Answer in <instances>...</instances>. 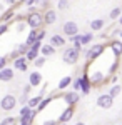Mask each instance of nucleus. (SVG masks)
I'll use <instances>...</instances> for the list:
<instances>
[{
  "instance_id": "nucleus-31",
  "label": "nucleus",
  "mask_w": 122,
  "mask_h": 125,
  "mask_svg": "<svg viewBox=\"0 0 122 125\" xmlns=\"http://www.w3.org/2000/svg\"><path fill=\"white\" fill-rule=\"evenodd\" d=\"M2 19H3V23H7L9 20H12V19H13V12H12V10H9V12H5V13L2 15Z\"/></svg>"
},
{
  "instance_id": "nucleus-38",
  "label": "nucleus",
  "mask_w": 122,
  "mask_h": 125,
  "mask_svg": "<svg viewBox=\"0 0 122 125\" xmlns=\"http://www.w3.org/2000/svg\"><path fill=\"white\" fill-rule=\"evenodd\" d=\"M117 67H119V63H117V60H115L112 65H110V73H115V72H117Z\"/></svg>"
},
{
  "instance_id": "nucleus-23",
  "label": "nucleus",
  "mask_w": 122,
  "mask_h": 125,
  "mask_svg": "<svg viewBox=\"0 0 122 125\" xmlns=\"http://www.w3.org/2000/svg\"><path fill=\"white\" fill-rule=\"evenodd\" d=\"M109 17H110V20H117L122 17V9L121 7H115V9L110 10V13H109Z\"/></svg>"
},
{
  "instance_id": "nucleus-10",
  "label": "nucleus",
  "mask_w": 122,
  "mask_h": 125,
  "mask_svg": "<svg viewBox=\"0 0 122 125\" xmlns=\"http://www.w3.org/2000/svg\"><path fill=\"white\" fill-rule=\"evenodd\" d=\"M28 68V60L27 57H20L13 62V70H19V72H27Z\"/></svg>"
},
{
  "instance_id": "nucleus-51",
  "label": "nucleus",
  "mask_w": 122,
  "mask_h": 125,
  "mask_svg": "<svg viewBox=\"0 0 122 125\" xmlns=\"http://www.w3.org/2000/svg\"><path fill=\"white\" fill-rule=\"evenodd\" d=\"M121 60H122V57H121Z\"/></svg>"
},
{
  "instance_id": "nucleus-35",
  "label": "nucleus",
  "mask_w": 122,
  "mask_h": 125,
  "mask_svg": "<svg viewBox=\"0 0 122 125\" xmlns=\"http://www.w3.org/2000/svg\"><path fill=\"white\" fill-rule=\"evenodd\" d=\"M28 95L27 94H22V97H20V104H24V105H28Z\"/></svg>"
},
{
  "instance_id": "nucleus-48",
  "label": "nucleus",
  "mask_w": 122,
  "mask_h": 125,
  "mask_svg": "<svg viewBox=\"0 0 122 125\" xmlns=\"http://www.w3.org/2000/svg\"><path fill=\"white\" fill-rule=\"evenodd\" d=\"M119 25H121V27H122V17H121V19H119Z\"/></svg>"
},
{
  "instance_id": "nucleus-4",
  "label": "nucleus",
  "mask_w": 122,
  "mask_h": 125,
  "mask_svg": "<svg viewBox=\"0 0 122 125\" xmlns=\"http://www.w3.org/2000/svg\"><path fill=\"white\" fill-rule=\"evenodd\" d=\"M62 32H64L65 37L72 39L75 35H79V25L75 23L74 20H69V22H65V23L62 25Z\"/></svg>"
},
{
  "instance_id": "nucleus-50",
  "label": "nucleus",
  "mask_w": 122,
  "mask_h": 125,
  "mask_svg": "<svg viewBox=\"0 0 122 125\" xmlns=\"http://www.w3.org/2000/svg\"><path fill=\"white\" fill-rule=\"evenodd\" d=\"M59 125H67V124H59Z\"/></svg>"
},
{
  "instance_id": "nucleus-27",
  "label": "nucleus",
  "mask_w": 122,
  "mask_h": 125,
  "mask_svg": "<svg viewBox=\"0 0 122 125\" xmlns=\"http://www.w3.org/2000/svg\"><path fill=\"white\" fill-rule=\"evenodd\" d=\"M34 108H30L28 105H24L22 108H20V118H24V117H27V115H30V112H32Z\"/></svg>"
},
{
  "instance_id": "nucleus-47",
  "label": "nucleus",
  "mask_w": 122,
  "mask_h": 125,
  "mask_svg": "<svg viewBox=\"0 0 122 125\" xmlns=\"http://www.w3.org/2000/svg\"><path fill=\"white\" fill-rule=\"evenodd\" d=\"M74 125H85L84 122H77V124H74Z\"/></svg>"
},
{
  "instance_id": "nucleus-46",
  "label": "nucleus",
  "mask_w": 122,
  "mask_h": 125,
  "mask_svg": "<svg viewBox=\"0 0 122 125\" xmlns=\"http://www.w3.org/2000/svg\"><path fill=\"white\" fill-rule=\"evenodd\" d=\"M110 82H112L114 85H117V83H115V82H117V77H115V75H112V78H110Z\"/></svg>"
},
{
  "instance_id": "nucleus-24",
  "label": "nucleus",
  "mask_w": 122,
  "mask_h": 125,
  "mask_svg": "<svg viewBox=\"0 0 122 125\" xmlns=\"http://www.w3.org/2000/svg\"><path fill=\"white\" fill-rule=\"evenodd\" d=\"M70 42L74 43V47L77 48V50H80V48H82V35H80V33H79V35H75V37H72Z\"/></svg>"
},
{
  "instance_id": "nucleus-13",
  "label": "nucleus",
  "mask_w": 122,
  "mask_h": 125,
  "mask_svg": "<svg viewBox=\"0 0 122 125\" xmlns=\"http://www.w3.org/2000/svg\"><path fill=\"white\" fill-rule=\"evenodd\" d=\"M13 67H7L3 68L2 72H0V80L2 82H10V80H13Z\"/></svg>"
},
{
  "instance_id": "nucleus-11",
  "label": "nucleus",
  "mask_w": 122,
  "mask_h": 125,
  "mask_svg": "<svg viewBox=\"0 0 122 125\" xmlns=\"http://www.w3.org/2000/svg\"><path fill=\"white\" fill-rule=\"evenodd\" d=\"M57 20V13L54 9H49L44 12V22H45V25H52V23H55Z\"/></svg>"
},
{
  "instance_id": "nucleus-6",
  "label": "nucleus",
  "mask_w": 122,
  "mask_h": 125,
  "mask_svg": "<svg viewBox=\"0 0 122 125\" xmlns=\"http://www.w3.org/2000/svg\"><path fill=\"white\" fill-rule=\"evenodd\" d=\"M112 105H114V98L110 97V94H102V95L97 97V107L99 108L107 110V108H110Z\"/></svg>"
},
{
  "instance_id": "nucleus-19",
  "label": "nucleus",
  "mask_w": 122,
  "mask_h": 125,
  "mask_svg": "<svg viewBox=\"0 0 122 125\" xmlns=\"http://www.w3.org/2000/svg\"><path fill=\"white\" fill-rule=\"evenodd\" d=\"M45 97L44 95H37V97H32L30 100H28V107L30 108H34V110H37V107L42 104V100H44Z\"/></svg>"
},
{
  "instance_id": "nucleus-26",
  "label": "nucleus",
  "mask_w": 122,
  "mask_h": 125,
  "mask_svg": "<svg viewBox=\"0 0 122 125\" xmlns=\"http://www.w3.org/2000/svg\"><path fill=\"white\" fill-rule=\"evenodd\" d=\"M50 102H52V97H45V98L42 100V104L37 107V112H42V110H44V108H45V107H47Z\"/></svg>"
},
{
  "instance_id": "nucleus-2",
  "label": "nucleus",
  "mask_w": 122,
  "mask_h": 125,
  "mask_svg": "<svg viewBox=\"0 0 122 125\" xmlns=\"http://www.w3.org/2000/svg\"><path fill=\"white\" fill-rule=\"evenodd\" d=\"M62 58H64L65 63L74 65V63L79 62V58H80V50H77L75 47H67L65 52H64V55H62Z\"/></svg>"
},
{
  "instance_id": "nucleus-37",
  "label": "nucleus",
  "mask_w": 122,
  "mask_h": 125,
  "mask_svg": "<svg viewBox=\"0 0 122 125\" xmlns=\"http://www.w3.org/2000/svg\"><path fill=\"white\" fill-rule=\"evenodd\" d=\"M9 30V23H0V35H3Z\"/></svg>"
},
{
  "instance_id": "nucleus-41",
  "label": "nucleus",
  "mask_w": 122,
  "mask_h": 125,
  "mask_svg": "<svg viewBox=\"0 0 122 125\" xmlns=\"http://www.w3.org/2000/svg\"><path fill=\"white\" fill-rule=\"evenodd\" d=\"M42 125H59V122H55V120H45Z\"/></svg>"
},
{
  "instance_id": "nucleus-45",
  "label": "nucleus",
  "mask_w": 122,
  "mask_h": 125,
  "mask_svg": "<svg viewBox=\"0 0 122 125\" xmlns=\"http://www.w3.org/2000/svg\"><path fill=\"white\" fill-rule=\"evenodd\" d=\"M40 7H42V9H47L49 3H47V2H42V3H40ZM47 10H49V9H47Z\"/></svg>"
},
{
  "instance_id": "nucleus-30",
  "label": "nucleus",
  "mask_w": 122,
  "mask_h": 125,
  "mask_svg": "<svg viewBox=\"0 0 122 125\" xmlns=\"http://www.w3.org/2000/svg\"><path fill=\"white\" fill-rule=\"evenodd\" d=\"M0 125H15V118H13V117H5V118L0 122Z\"/></svg>"
},
{
  "instance_id": "nucleus-20",
  "label": "nucleus",
  "mask_w": 122,
  "mask_h": 125,
  "mask_svg": "<svg viewBox=\"0 0 122 125\" xmlns=\"http://www.w3.org/2000/svg\"><path fill=\"white\" fill-rule=\"evenodd\" d=\"M25 57H27L28 62H35V60H37V58L40 57V50H37V48H32V47H30Z\"/></svg>"
},
{
  "instance_id": "nucleus-17",
  "label": "nucleus",
  "mask_w": 122,
  "mask_h": 125,
  "mask_svg": "<svg viewBox=\"0 0 122 125\" xmlns=\"http://www.w3.org/2000/svg\"><path fill=\"white\" fill-rule=\"evenodd\" d=\"M37 39H38V30H30V32H28V35H27L25 43H27L28 47H32V45L37 42Z\"/></svg>"
},
{
  "instance_id": "nucleus-33",
  "label": "nucleus",
  "mask_w": 122,
  "mask_h": 125,
  "mask_svg": "<svg viewBox=\"0 0 122 125\" xmlns=\"http://www.w3.org/2000/svg\"><path fill=\"white\" fill-rule=\"evenodd\" d=\"M57 7H59L60 10H67L69 9V2H67V0H60V2L57 3Z\"/></svg>"
},
{
  "instance_id": "nucleus-3",
  "label": "nucleus",
  "mask_w": 122,
  "mask_h": 125,
  "mask_svg": "<svg viewBox=\"0 0 122 125\" xmlns=\"http://www.w3.org/2000/svg\"><path fill=\"white\" fill-rule=\"evenodd\" d=\"M15 105H17V98L12 95V94L5 95L0 100V108H2L3 112H12V110L15 108Z\"/></svg>"
},
{
  "instance_id": "nucleus-36",
  "label": "nucleus",
  "mask_w": 122,
  "mask_h": 125,
  "mask_svg": "<svg viewBox=\"0 0 122 125\" xmlns=\"http://www.w3.org/2000/svg\"><path fill=\"white\" fill-rule=\"evenodd\" d=\"M20 57H22V55H20V53H19V52H17V50H13V52H12V53H10V55H9V58H12L13 62H15L17 58H20Z\"/></svg>"
},
{
  "instance_id": "nucleus-32",
  "label": "nucleus",
  "mask_w": 122,
  "mask_h": 125,
  "mask_svg": "<svg viewBox=\"0 0 122 125\" xmlns=\"http://www.w3.org/2000/svg\"><path fill=\"white\" fill-rule=\"evenodd\" d=\"M45 62H47V58H45V57H42V55H40V57H38L37 60L34 62V63H35V67H44V65H45Z\"/></svg>"
},
{
  "instance_id": "nucleus-25",
  "label": "nucleus",
  "mask_w": 122,
  "mask_h": 125,
  "mask_svg": "<svg viewBox=\"0 0 122 125\" xmlns=\"http://www.w3.org/2000/svg\"><path fill=\"white\" fill-rule=\"evenodd\" d=\"M121 92H122V87L117 83V85H114L112 88H110V92H109V94H110V97H112V98H115V97H119V94H121Z\"/></svg>"
},
{
  "instance_id": "nucleus-15",
  "label": "nucleus",
  "mask_w": 122,
  "mask_h": 125,
  "mask_svg": "<svg viewBox=\"0 0 122 125\" xmlns=\"http://www.w3.org/2000/svg\"><path fill=\"white\" fill-rule=\"evenodd\" d=\"M110 48H112V53L115 57H122V42L121 40H112L110 42Z\"/></svg>"
},
{
  "instance_id": "nucleus-5",
  "label": "nucleus",
  "mask_w": 122,
  "mask_h": 125,
  "mask_svg": "<svg viewBox=\"0 0 122 125\" xmlns=\"http://www.w3.org/2000/svg\"><path fill=\"white\" fill-rule=\"evenodd\" d=\"M104 48L105 47H104L102 43H95V45H92V47L85 52V53H87L85 58H87V60H95V58H99L104 53Z\"/></svg>"
},
{
  "instance_id": "nucleus-44",
  "label": "nucleus",
  "mask_w": 122,
  "mask_h": 125,
  "mask_svg": "<svg viewBox=\"0 0 122 125\" xmlns=\"http://www.w3.org/2000/svg\"><path fill=\"white\" fill-rule=\"evenodd\" d=\"M24 27H25L24 23H19V27H17V30H19V32H24Z\"/></svg>"
},
{
  "instance_id": "nucleus-42",
  "label": "nucleus",
  "mask_w": 122,
  "mask_h": 125,
  "mask_svg": "<svg viewBox=\"0 0 122 125\" xmlns=\"http://www.w3.org/2000/svg\"><path fill=\"white\" fill-rule=\"evenodd\" d=\"M19 125H34L32 122H28V120H24V118H20L19 120Z\"/></svg>"
},
{
  "instance_id": "nucleus-16",
  "label": "nucleus",
  "mask_w": 122,
  "mask_h": 125,
  "mask_svg": "<svg viewBox=\"0 0 122 125\" xmlns=\"http://www.w3.org/2000/svg\"><path fill=\"white\" fill-rule=\"evenodd\" d=\"M90 80H92V85H100V83L105 82V75H104L102 72H94L90 75Z\"/></svg>"
},
{
  "instance_id": "nucleus-12",
  "label": "nucleus",
  "mask_w": 122,
  "mask_h": 125,
  "mask_svg": "<svg viewBox=\"0 0 122 125\" xmlns=\"http://www.w3.org/2000/svg\"><path fill=\"white\" fill-rule=\"evenodd\" d=\"M28 83L32 87H38L42 83V75H40V72L35 70V72H30V75H28Z\"/></svg>"
},
{
  "instance_id": "nucleus-34",
  "label": "nucleus",
  "mask_w": 122,
  "mask_h": 125,
  "mask_svg": "<svg viewBox=\"0 0 122 125\" xmlns=\"http://www.w3.org/2000/svg\"><path fill=\"white\" fill-rule=\"evenodd\" d=\"M7 57H0V72L3 70V68H7Z\"/></svg>"
},
{
  "instance_id": "nucleus-8",
  "label": "nucleus",
  "mask_w": 122,
  "mask_h": 125,
  "mask_svg": "<svg viewBox=\"0 0 122 125\" xmlns=\"http://www.w3.org/2000/svg\"><path fill=\"white\" fill-rule=\"evenodd\" d=\"M65 37L64 35H60V33H55V35H52L50 40H49V43L52 45L54 48H60V47H65Z\"/></svg>"
},
{
  "instance_id": "nucleus-21",
  "label": "nucleus",
  "mask_w": 122,
  "mask_h": 125,
  "mask_svg": "<svg viewBox=\"0 0 122 125\" xmlns=\"http://www.w3.org/2000/svg\"><path fill=\"white\" fill-rule=\"evenodd\" d=\"M104 20L102 19H97V20H92L90 22V29H92V32H99V30H102L104 29Z\"/></svg>"
},
{
  "instance_id": "nucleus-9",
  "label": "nucleus",
  "mask_w": 122,
  "mask_h": 125,
  "mask_svg": "<svg viewBox=\"0 0 122 125\" xmlns=\"http://www.w3.org/2000/svg\"><path fill=\"white\" fill-rule=\"evenodd\" d=\"M75 114V108L74 107H65V110L60 114V117H59V124H67L72 117H74Z\"/></svg>"
},
{
  "instance_id": "nucleus-43",
  "label": "nucleus",
  "mask_w": 122,
  "mask_h": 125,
  "mask_svg": "<svg viewBox=\"0 0 122 125\" xmlns=\"http://www.w3.org/2000/svg\"><path fill=\"white\" fill-rule=\"evenodd\" d=\"M25 5H27V7H34L35 2H34V0H28V2H25Z\"/></svg>"
},
{
  "instance_id": "nucleus-28",
  "label": "nucleus",
  "mask_w": 122,
  "mask_h": 125,
  "mask_svg": "<svg viewBox=\"0 0 122 125\" xmlns=\"http://www.w3.org/2000/svg\"><path fill=\"white\" fill-rule=\"evenodd\" d=\"M92 40H94V35L92 33H84L82 35V45H89Z\"/></svg>"
},
{
  "instance_id": "nucleus-14",
  "label": "nucleus",
  "mask_w": 122,
  "mask_h": 125,
  "mask_svg": "<svg viewBox=\"0 0 122 125\" xmlns=\"http://www.w3.org/2000/svg\"><path fill=\"white\" fill-rule=\"evenodd\" d=\"M80 78H82V90H80V92H82V94H89V92H90V85H92L90 77H89L87 73H84Z\"/></svg>"
},
{
  "instance_id": "nucleus-22",
  "label": "nucleus",
  "mask_w": 122,
  "mask_h": 125,
  "mask_svg": "<svg viewBox=\"0 0 122 125\" xmlns=\"http://www.w3.org/2000/svg\"><path fill=\"white\" fill-rule=\"evenodd\" d=\"M72 83H74L72 77H69V75H67V77H64L60 82H59V85H57V87H59V90H64V88H67V87L72 85Z\"/></svg>"
},
{
  "instance_id": "nucleus-49",
  "label": "nucleus",
  "mask_w": 122,
  "mask_h": 125,
  "mask_svg": "<svg viewBox=\"0 0 122 125\" xmlns=\"http://www.w3.org/2000/svg\"><path fill=\"white\" fill-rule=\"evenodd\" d=\"M121 42H122V33H121Z\"/></svg>"
},
{
  "instance_id": "nucleus-40",
  "label": "nucleus",
  "mask_w": 122,
  "mask_h": 125,
  "mask_svg": "<svg viewBox=\"0 0 122 125\" xmlns=\"http://www.w3.org/2000/svg\"><path fill=\"white\" fill-rule=\"evenodd\" d=\"M44 37H45V30H40V32H38V42H42V40H44Z\"/></svg>"
},
{
  "instance_id": "nucleus-1",
  "label": "nucleus",
  "mask_w": 122,
  "mask_h": 125,
  "mask_svg": "<svg viewBox=\"0 0 122 125\" xmlns=\"http://www.w3.org/2000/svg\"><path fill=\"white\" fill-rule=\"evenodd\" d=\"M25 22H27V25L30 27V30H38L45 23L44 22V13L40 10H32L27 17H25Z\"/></svg>"
},
{
  "instance_id": "nucleus-18",
  "label": "nucleus",
  "mask_w": 122,
  "mask_h": 125,
  "mask_svg": "<svg viewBox=\"0 0 122 125\" xmlns=\"http://www.w3.org/2000/svg\"><path fill=\"white\" fill-rule=\"evenodd\" d=\"M54 53H55V48L52 47V45H50V43H45V45H44V47H42V50H40V55H42V57H50V55H54Z\"/></svg>"
},
{
  "instance_id": "nucleus-7",
  "label": "nucleus",
  "mask_w": 122,
  "mask_h": 125,
  "mask_svg": "<svg viewBox=\"0 0 122 125\" xmlns=\"http://www.w3.org/2000/svg\"><path fill=\"white\" fill-rule=\"evenodd\" d=\"M79 100H80L79 92H65V94H64V102H65L69 107L77 105V104H79Z\"/></svg>"
},
{
  "instance_id": "nucleus-29",
  "label": "nucleus",
  "mask_w": 122,
  "mask_h": 125,
  "mask_svg": "<svg viewBox=\"0 0 122 125\" xmlns=\"http://www.w3.org/2000/svg\"><path fill=\"white\" fill-rule=\"evenodd\" d=\"M72 87H74V92H79V90H82V78H80V77H77V78L74 80Z\"/></svg>"
},
{
  "instance_id": "nucleus-39",
  "label": "nucleus",
  "mask_w": 122,
  "mask_h": 125,
  "mask_svg": "<svg viewBox=\"0 0 122 125\" xmlns=\"http://www.w3.org/2000/svg\"><path fill=\"white\" fill-rule=\"evenodd\" d=\"M32 88H34V87L30 85V83H27V85L24 87V94H27V95H28V94H30V90H32Z\"/></svg>"
}]
</instances>
